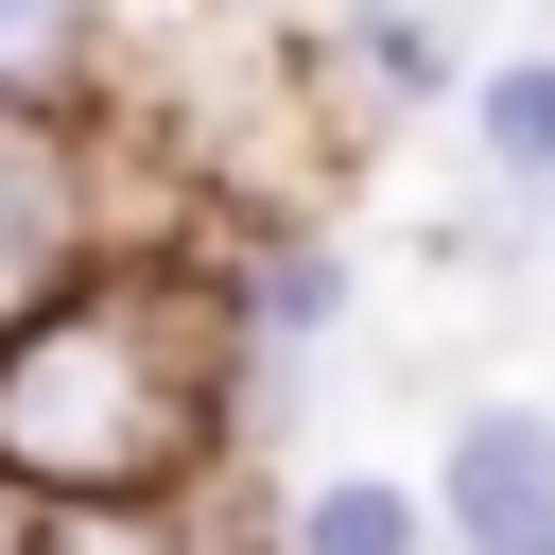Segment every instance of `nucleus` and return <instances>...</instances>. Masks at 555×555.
I'll return each instance as SVG.
<instances>
[{
    "label": "nucleus",
    "mask_w": 555,
    "mask_h": 555,
    "mask_svg": "<svg viewBox=\"0 0 555 555\" xmlns=\"http://www.w3.org/2000/svg\"><path fill=\"white\" fill-rule=\"evenodd\" d=\"M312 69H330L364 121H399V104H468V52L434 35V0H347V17L312 35Z\"/></svg>",
    "instance_id": "obj_4"
},
{
    "label": "nucleus",
    "mask_w": 555,
    "mask_h": 555,
    "mask_svg": "<svg viewBox=\"0 0 555 555\" xmlns=\"http://www.w3.org/2000/svg\"><path fill=\"white\" fill-rule=\"evenodd\" d=\"M139 225H173V208H139V139H121V104L104 87H17L0 69V330H35L69 278H104Z\"/></svg>",
    "instance_id": "obj_2"
},
{
    "label": "nucleus",
    "mask_w": 555,
    "mask_h": 555,
    "mask_svg": "<svg viewBox=\"0 0 555 555\" xmlns=\"http://www.w3.org/2000/svg\"><path fill=\"white\" fill-rule=\"evenodd\" d=\"M468 156L503 208H555V52H486L468 69Z\"/></svg>",
    "instance_id": "obj_5"
},
{
    "label": "nucleus",
    "mask_w": 555,
    "mask_h": 555,
    "mask_svg": "<svg viewBox=\"0 0 555 555\" xmlns=\"http://www.w3.org/2000/svg\"><path fill=\"white\" fill-rule=\"evenodd\" d=\"M0 468L35 503H208L225 468H260L208 225H139L104 278L0 330Z\"/></svg>",
    "instance_id": "obj_1"
},
{
    "label": "nucleus",
    "mask_w": 555,
    "mask_h": 555,
    "mask_svg": "<svg viewBox=\"0 0 555 555\" xmlns=\"http://www.w3.org/2000/svg\"><path fill=\"white\" fill-rule=\"evenodd\" d=\"M278 520H295V555H434V538H451L434 486H399V468H312Z\"/></svg>",
    "instance_id": "obj_6"
},
{
    "label": "nucleus",
    "mask_w": 555,
    "mask_h": 555,
    "mask_svg": "<svg viewBox=\"0 0 555 555\" xmlns=\"http://www.w3.org/2000/svg\"><path fill=\"white\" fill-rule=\"evenodd\" d=\"M0 555H52V503H35L17 468H0Z\"/></svg>",
    "instance_id": "obj_8"
},
{
    "label": "nucleus",
    "mask_w": 555,
    "mask_h": 555,
    "mask_svg": "<svg viewBox=\"0 0 555 555\" xmlns=\"http://www.w3.org/2000/svg\"><path fill=\"white\" fill-rule=\"evenodd\" d=\"M52 555H208L191 503H52Z\"/></svg>",
    "instance_id": "obj_7"
},
{
    "label": "nucleus",
    "mask_w": 555,
    "mask_h": 555,
    "mask_svg": "<svg viewBox=\"0 0 555 555\" xmlns=\"http://www.w3.org/2000/svg\"><path fill=\"white\" fill-rule=\"evenodd\" d=\"M434 520H451V555H555V416L468 399L451 451H434Z\"/></svg>",
    "instance_id": "obj_3"
}]
</instances>
